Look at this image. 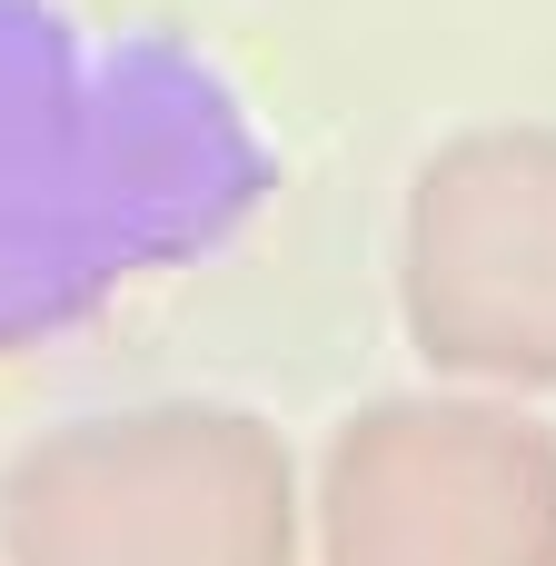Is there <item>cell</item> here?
Instances as JSON below:
<instances>
[{
  "mask_svg": "<svg viewBox=\"0 0 556 566\" xmlns=\"http://www.w3.org/2000/svg\"><path fill=\"white\" fill-rule=\"evenodd\" d=\"M298 547L289 438L219 398L70 418L0 478V566H298Z\"/></svg>",
  "mask_w": 556,
  "mask_h": 566,
  "instance_id": "cell-1",
  "label": "cell"
},
{
  "mask_svg": "<svg viewBox=\"0 0 556 566\" xmlns=\"http://www.w3.org/2000/svg\"><path fill=\"white\" fill-rule=\"evenodd\" d=\"M398 318L458 388H556V119L428 149L398 219Z\"/></svg>",
  "mask_w": 556,
  "mask_h": 566,
  "instance_id": "cell-3",
  "label": "cell"
},
{
  "mask_svg": "<svg viewBox=\"0 0 556 566\" xmlns=\"http://www.w3.org/2000/svg\"><path fill=\"white\" fill-rule=\"evenodd\" d=\"M318 566H556V428L487 398H378L318 458Z\"/></svg>",
  "mask_w": 556,
  "mask_h": 566,
  "instance_id": "cell-2",
  "label": "cell"
}]
</instances>
